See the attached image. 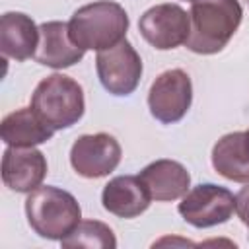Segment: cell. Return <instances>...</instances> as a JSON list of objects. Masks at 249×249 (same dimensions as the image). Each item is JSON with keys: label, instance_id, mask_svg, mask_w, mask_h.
Returning a JSON list of instances; mask_svg holds the SVG:
<instances>
[{"label": "cell", "instance_id": "5b68a950", "mask_svg": "<svg viewBox=\"0 0 249 249\" xmlns=\"http://www.w3.org/2000/svg\"><path fill=\"white\" fill-rule=\"evenodd\" d=\"M181 218L195 228H212L228 222L235 212V196L220 185L200 183L187 191L177 206Z\"/></svg>", "mask_w": 249, "mask_h": 249}, {"label": "cell", "instance_id": "7c38bea8", "mask_svg": "<svg viewBox=\"0 0 249 249\" xmlns=\"http://www.w3.org/2000/svg\"><path fill=\"white\" fill-rule=\"evenodd\" d=\"M103 208L119 218H136L148 210L152 196L138 175L113 177L101 193Z\"/></svg>", "mask_w": 249, "mask_h": 249}, {"label": "cell", "instance_id": "2e32d148", "mask_svg": "<svg viewBox=\"0 0 249 249\" xmlns=\"http://www.w3.org/2000/svg\"><path fill=\"white\" fill-rule=\"evenodd\" d=\"M54 130L45 124L31 107L16 109L14 113L6 115L0 124V136L8 146L18 148H31L51 140Z\"/></svg>", "mask_w": 249, "mask_h": 249}, {"label": "cell", "instance_id": "ffe728a7", "mask_svg": "<svg viewBox=\"0 0 249 249\" xmlns=\"http://www.w3.org/2000/svg\"><path fill=\"white\" fill-rule=\"evenodd\" d=\"M189 2H193V0H189Z\"/></svg>", "mask_w": 249, "mask_h": 249}, {"label": "cell", "instance_id": "52a82bcc", "mask_svg": "<svg viewBox=\"0 0 249 249\" xmlns=\"http://www.w3.org/2000/svg\"><path fill=\"white\" fill-rule=\"evenodd\" d=\"M95 68L101 86L113 95H130L142 78V58L126 39L97 51Z\"/></svg>", "mask_w": 249, "mask_h": 249}, {"label": "cell", "instance_id": "3957f363", "mask_svg": "<svg viewBox=\"0 0 249 249\" xmlns=\"http://www.w3.org/2000/svg\"><path fill=\"white\" fill-rule=\"evenodd\" d=\"M25 216L39 237L60 241L82 222V208L72 193L45 185L25 198Z\"/></svg>", "mask_w": 249, "mask_h": 249}, {"label": "cell", "instance_id": "d6986e66", "mask_svg": "<svg viewBox=\"0 0 249 249\" xmlns=\"http://www.w3.org/2000/svg\"><path fill=\"white\" fill-rule=\"evenodd\" d=\"M247 134H249V130H247Z\"/></svg>", "mask_w": 249, "mask_h": 249}, {"label": "cell", "instance_id": "9a60e30c", "mask_svg": "<svg viewBox=\"0 0 249 249\" xmlns=\"http://www.w3.org/2000/svg\"><path fill=\"white\" fill-rule=\"evenodd\" d=\"M212 165L216 173L235 183H249V134H224L212 148Z\"/></svg>", "mask_w": 249, "mask_h": 249}, {"label": "cell", "instance_id": "30bf717a", "mask_svg": "<svg viewBox=\"0 0 249 249\" xmlns=\"http://www.w3.org/2000/svg\"><path fill=\"white\" fill-rule=\"evenodd\" d=\"M47 175V160L41 150L8 146L2 156V181L16 193H31Z\"/></svg>", "mask_w": 249, "mask_h": 249}, {"label": "cell", "instance_id": "8fae6325", "mask_svg": "<svg viewBox=\"0 0 249 249\" xmlns=\"http://www.w3.org/2000/svg\"><path fill=\"white\" fill-rule=\"evenodd\" d=\"M84 53L86 49L72 41L68 23L45 21L39 25V45L33 56L39 64L54 70L70 68L84 58Z\"/></svg>", "mask_w": 249, "mask_h": 249}, {"label": "cell", "instance_id": "277c9868", "mask_svg": "<svg viewBox=\"0 0 249 249\" xmlns=\"http://www.w3.org/2000/svg\"><path fill=\"white\" fill-rule=\"evenodd\" d=\"M31 109L53 130L68 128L84 115V89L70 76L51 74L37 84L31 95Z\"/></svg>", "mask_w": 249, "mask_h": 249}, {"label": "cell", "instance_id": "7a4b0ae2", "mask_svg": "<svg viewBox=\"0 0 249 249\" xmlns=\"http://www.w3.org/2000/svg\"><path fill=\"white\" fill-rule=\"evenodd\" d=\"M128 16L124 8L111 0H97L78 8L70 21V37L82 49L105 51L126 37Z\"/></svg>", "mask_w": 249, "mask_h": 249}, {"label": "cell", "instance_id": "5bb4252c", "mask_svg": "<svg viewBox=\"0 0 249 249\" xmlns=\"http://www.w3.org/2000/svg\"><path fill=\"white\" fill-rule=\"evenodd\" d=\"M39 27L23 12H6L0 18V53L18 62L35 56Z\"/></svg>", "mask_w": 249, "mask_h": 249}, {"label": "cell", "instance_id": "8992f818", "mask_svg": "<svg viewBox=\"0 0 249 249\" xmlns=\"http://www.w3.org/2000/svg\"><path fill=\"white\" fill-rule=\"evenodd\" d=\"M193 103V84L185 70L173 68L161 72L150 86L148 107L156 121L173 124L181 121Z\"/></svg>", "mask_w": 249, "mask_h": 249}, {"label": "cell", "instance_id": "ac0fdd59", "mask_svg": "<svg viewBox=\"0 0 249 249\" xmlns=\"http://www.w3.org/2000/svg\"><path fill=\"white\" fill-rule=\"evenodd\" d=\"M235 212L241 218V222L249 228V183L239 189L235 195Z\"/></svg>", "mask_w": 249, "mask_h": 249}, {"label": "cell", "instance_id": "9c48e42d", "mask_svg": "<svg viewBox=\"0 0 249 249\" xmlns=\"http://www.w3.org/2000/svg\"><path fill=\"white\" fill-rule=\"evenodd\" d=\"M121 144L107 132L82 134L70 148V163L74 171L86 179L109 175L121 163Z\"/></svg>", "mask_w": 249, "mask_h": 249}, {"label": "cell", "instance_id": "6da1fadb", "mask_svg": "<svg viewBox=\"0 0 249 249\" xmlns=\"http://www.w3.org/2000/svg\"><path fill=\"white\" fill-rule=\"evenodd\" d=\"M189 16L187 49L196 54H216L237 31L243 8L239 0H193Z\"/></svg>", "mask_w": 249, "mask_h": 249}, {"label": "cell", "instance_id": "e0dca14e", "mask_svg": "<svg viewBox=\"0 0 249 249\" xmlns=\"http://www.w3.org/2000/svg\"><path fill=\"white\" fill-rule=\"evenodd\" d=\"M60 245L70 247H99V249H115L117 237L113 230L99 222V220H82L64 239H60Z\"/></svg>", "mask_w": 249, "mask_h": 249}, {"label": "cell", "instance_id": "ba28073f", "mask_svg": "<svg viewBox=\"0 0 249 249\" xmlns=\"http://www.w3.org/2000/svg\"><path fill=\"white\" fill-rule=\"evenodd\" d=\"M138 31L154 49L169 51L187 43L191 16L179 4H156L140 16Z\"/></svg>", "mask_w": 249, "mask_h": 249}, {"label": "cell", "instance_id": "4fadbf2b", "mask_svg": "<svg viewBox=\"0 0 249 249\" xmlns=\"http://www.w3.org/2000/svg\"><path fill=\"white\" fill-rule=\"evenodd\" d=\"M152 200L158 202H171L183 198L191 187V175L187 167L175 160H156L148 163L138 175Z\"/></svg>", "mask_w": 249, "mask_h": 249}]
</instances>
